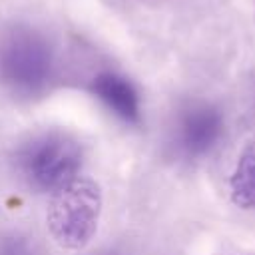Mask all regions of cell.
I'll return each mask as SVG.
<instances>
[{"mask_svg": "<svg viewBox=\"0 0 255 255\" xmlns=\"http://www.w3.org/2000/svg\"><path fill=\"white\" fill-rule=\"evenodd\" d=\"M223 133V118L209 104L189 106L177 124V141L185 155L201 157L211 151Z\"/></svg>", "mask_w": 255, "mask_h": 255, "instance_id": "277c9868", "label": "cell"}, {"mask_svg": "<svg viewBox=\"0 0 255 255\" xmlns=\"http://www.w3.org/2000/svg\"><path fill=\"white\" fill-rule=\"evenodd\" d=\"M90 92L110 114H114L124 124H139L141 120L139 92L128 78L116 72H102L94 76L90 84Z\"/></svg>", "mask_w": 255, "mask_h": 255, "instance_id": "5b68a950", "label": "cell"}, {"mask_svg": "<svg viewBox=\"0 0 255 255\" xmlns=\"http://www.w3.org/2000/svg\"><path fill=\"white\" fill-rule=\"evenodd\" d=\"M100 193L92 181L76 179L72 185L54 193L48 223L52 235L70 249H78L90 241L98 227Z\"/></svg>", "mask_w": 255, "mask_h": 255, "instance_id": "3957f363", "label": "cell"}, {"mask_svg": "<svg viewBox=\"0 0 255 255\" xmlns=\"http://www.w3.org/2000/svg\"><path fill=\"white\" fill-rule=\"evenodd\" d=\"M16 167L30 187L58 193L80 179L82 147L68 133L44 131L18 149Z\"/></svg>", "mask_w": 255, "mask_h": 255, "instance_id": "6da1fadb", "label": "cell"}, {"mask_svg": "<svg viewBox=\"0 0 255 255\" xmlns=\"http://www.w3.org/2000/svg\"><path fill=\"white\" fill-rule=\"evenodd\" d=\"M231 201L241 207L255 211V141L245 143L237 159V167L229 179Z\"/></svg>", "mask_w": 255, "mask_h": 255, "instance_id": "8992f818", "label": "cell"}, {"mask_svg": "<svg viewBox=\"0 0 255 255\" xmlns=\"http://www.w3.org/2000/svg\"><path fill=\"white\" fill-rule=\"evenodd\" d=\"M0 255H34V251L20 237H6L0 241Z\"/></svg>", "mask_w": 255, "mask_h": 255, "instance_id": "52a82bcc", "label": "cell"}, {"mask_svg": "<svg viewBox=\"0 0 255 255\" xmlns=\"http://www.w3.org/2000/svg\"><path fill=\"white\" fill-rule=\"evenodd\" d=\"M52 74V50L34 30L18 28L0 40V82L16 96L42 94Z\"/></svg>", "mask_w": 255, "mask_h": 255, "instance_id": "7a4b0ae2", "label": "cell"}]
</instances>
